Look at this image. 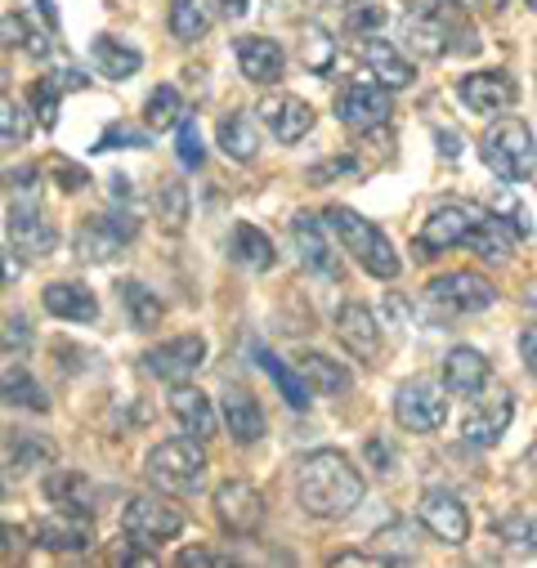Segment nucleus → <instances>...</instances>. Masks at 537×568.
<instances>
[{"instance_id":"36","label":"nucleus","mask_w":537,"mask_h":568,"mask_svg":"<svg viewBox=\"0 0 537 568\" xmlns=\"http://www.w3.org/2000/svg\"><path fill=\"white\" fill-rule=\"evenodd\" d=\"M68 85H81V77H77V72H59V77H45V81L32 85V108H37V121H41V125L54 130V121H59V94H63Z\"/></svg>"},{"instance_id":"50","label":"nucleus","mask_w":537,"mask_h":568,"mask_svg":"<svg viewBox=\"0 0 537 568\" xmlns=\"http://www.w3.org/2000/svg\"><path fill=\"white\" fill-rule=\"evenodd\" d=\"M519 358H524V367L537 376V327H524V332H519Z\"/></svg>"},{"instance_id":"33","label":"nucleus","mask_w":537,"mask_h":568,"mask_svg":"<svg viewBox=\"0 0 537 568\" xmlns=\"http://www.w3.org/2000/svg\"><path fill=\"white\" fill-rule=\"evenodd\" d=\"M260 367L274 376V385H278V394L287 398V407H296V412L310 407V385H305V372H301V367L292 372L278 354H268V349H260Z\"/></svg>"},{"instance_id":"61","label":"nucleus","mask_w":537,"mask_h":568,"mask_svg":"<svg viewBox=\"0 0 537 568\" xmlns=\"http://www.w3.org/2000/svg\"><path fill=\"white\" fill-rule=\"evenodd\" d=\"M524 6H528V10H537V0H524Z\"/></svg>"},{"instance_id":"23","label":"nucleus","mask_w":537,"mask_h":568,"mask_svg":"<svg viewBox=\"0 0 537 568\" xmlns=\"http://www.w3.org/2000/svg\"><path fill=\"white\" fill-rule=\"evenodd\" d=\"M488 376H493V367H488V358L479 349H470V345L448 349V358H444V385L453 394H484Z\"/></svg>"},{"instance_id":"58","label":"nucleus","mask_w":537,"mask_h":568,"mask_svg":"<svg viewBox=\"0 0 537 568\" xmlns=\"http://www.w3.org/2000/svg\"><path fill=\"white\" fill-rule=\"evenodd\" d=\"M220 10H224L229 19H237V14H246V0H220Z\"/></svg>"},{"instance_id":"13","label":"nucleus","mask_w":537,"mask_h":568,"mask_svg":"<svg viewBox=\"0 0 537 568\" xmlns=\"http://www.w3.org/2000/svg\"><path fill=\"white\" fill-rule=\"evenodd\" d=\"M417 515H422V524H426L444 546H466V537H470V515H466V506L457 501V493H448V488H426Z\"/></svg>"},{"instance_id":"19","label":"nucleus","mask_w":537,"mask_h":568,"mask_svg":"<svg viewBox=\"0 0 537 568\" xmlns=\"http://www.w3.org/2000/svg\"><path fill=\"white\" fill-rule=\"evenodd\" d=\"M202 358H206V341L202 336H175V341H166V345H158V349L144 354L149 372L162 376V381H171V385L189 381L202 367Z\"/></svg>"},{"instance_id":"22","label":"nucleus","mask_w":537,"mask_h":568,"mask_svg":"<svg viewBox=\"0 0 537 568\" xmlns=\"http://www.w3.org/2000/svg\"><path fill=\"white\" fill-rule=\"evenodd\" d=\"M358 63L385 85V90H403V85H413V63L403 59L389 41H381L376 32L358 41Z\"/></svg>"},{"instance_id":"45","label":"nucleus","mask_w":537,"mask_h":568,"mask_svg":"<svg viewBox=\"0 0 537 568\" xmlns=\"http://www.w3.org/2000/svg\"><path fill=\"white\" fill-rule=\"evenodd\" d=\"M37 462H54V448L41 444L37 435H19V439H10V466L28 470V466H37Z\"/></svg>"},{"instance_id":"9","label":"nucleus","mask_w":537,"mask_h":568,"mask_svg":"<svg viewBox=\"0 0 537 568\" xmlns=\"http://www.w3.org/2000/svg\"><path fill=\"white\" fill-rule=\"evenodd\" d=\"M180 528H184V515H180L171 501H162V497H134V501L121 510V532L134 537L140 546H162V541H171Z\"/></svg>"},{"instance_id":"37","label":"nucleus","mask_w":537,"mask_h":568,"mask_svg":"<svg viewBox=\"0 0 537 568\" xmlns=\"http://www.w3.org/2000/svg\"><path fill=\"white\" fill-rule=\"evenodd\" d=\"M158 215H162V229L166 233H180L184 220H189V189L180 180H162L158 184Z\"/></svg>"},{"instance_id":"53","label":"nucleus","mask_w":537,"mask_h":568,"mask_svg":"<svg viewBox=\"0 0 537 568\" xmlns=\"http://www.w3.org/2000/svg\"><path fill=\"white\" fill-rule=\"evenodd\" d=\"M32 341V332H28V318H10L6 323V345L14 349V345H28Z\"/></svg>"},{"instance_id":"44","label":"nucleus","mask_w":537,"mask_h":568,"mask_svg":"<svg viewBox=\"0 0 537 568\" xmlns=\"http://www.w3.org/2000/svg\"><path fill=\"white\" fill-rule=\"evenodd\" d=\"M6 37H10V45H23V50H28V54H37V59H45V54H50L45 32L28 28V19H19V14H6Z\"/></svg>"},{"instance_id":"51","label":"nucleus","mask_w":537,"mask_h":568,"mask_svg":"<svg viewBox=\"0 0 537 568\" xmlns=\"http://www.w3.org/2000/svg\"><path fill=\"white\" fill-rule=\"evenodd\" d=\"M180 564H184V568H193V564H233V555H215V550H184V555H180Z\"/></svg>"},{"instance_id":"4","label":"nucleus","mask_w":537,"mask_h":568,"mask_svg":"<svg viewBox=\"0 0 537 568\" xmlns=\"http://www.w3.org/2000/svg\"><path fill=\"white\" fill-rule=\"evenodd\" d=\"M144 475L162 493H193L206 475L202 439H166L144 457Z\"/></svg>"},{"instance_id":"60","label":"nucleus","mask_w":537,"mask_h":568,"mask_svg":"<svg viewBox=\"0 0 537 568\" xmlns=\"http://www.w3.org/2000/svg\"><path fill=\"white\" fill-rule=\"evenodd\" d=\"M528 546H533V550H537V524H533V528H528Z\"/></svg>"},{"instance_id":"15","label":"nucleus","mask_w":537,"mask_h":568,"mask_svg":"<svg viewBox=\"0 0 537 568\" xmlns=\"http://www.w3.org/2000/svg\"><path fill=\"white\" fill-rule=\"evenodd\" d=\"M510 416H515V394H510L506 385H497L484 403L470 407V416H466V425H462V435H466L470 448H493V444L506 435Z\"/></svg>"},{"instance_id":"39","label":"nucleus","mask_w":537,"mask_h":568,"mask_svg":"<svg viewBox=\"0 0 537 568\" xmlns=\"http://www.w3.org/2000/svg\"><path fill=\"white\" fill-rule=\"evenodd\" d=\"M144 116H149L153 130H171V125H180V121H184V99H180V90H175V85H158V90L149 94Z\"/></svg>"},{"instance_id":"34","label":"nucleus","mask_w":537,"mask_h":568,"mask_svg":"<svg viewBox=\"0 0 537 568\" xmlns=\"http://www.w3.org/2000/svg\"><path fill=\"white\" fill-rule=\"evenodd\" d=\"M121 305L130 310V323L140 327V332H149V327H158L162 323V301L144 287V282H121Z\"/></svg>"},{"instance_id":"21","label":"nucleus","mask_w":537,"mask_h":568,"mask_svg":"<svg viewBox=\"0 0 537 568\" xmlns=\"http://www.w3.org/2000/svg\"><path fill=\"white\" fill-rule=\"evenodd\" d=\"M233 54H237V68L246 81L255 85H274L287 68V54L278 41H268V37H237L233 41Z\"/></svg>"},{"instance_id":"12","label":"nucleus","mask_w":537,"mask_h":568,"mask_svg":"<svg viewBox=\"0 0 537 568\" xmlns=\"http://www.w3.org/2000/svg\"><path fill=\"white\" fill-rule=\"evenodd\" d=\"M10 242L23 251V255H50L54 246H59V229L41 215V206H37V193H23V197H14L10 202Z\"/></svg>"},{"instance_id":"28","label":"nucleus","mask_w":537,"mask_h":568,"mask_svg":"<svg viewBox=\"0 0 537 568\" xmlns=\"http://www.w3.org/2000/svg\"><path fill=\"white\" fill-rule=\"evenodd\" d=\"M301 372H305V381L318 389V394H327V398H341V394H349V385H354V376H349V367L345 363H336V358H327V354H301V363H296Z\"/></svg>"},{"instance_id":"7","label":"nucleus","mask_w":537,"mask_h":568,"mask_svg":"<svg viewBox=\"0 0 537 568\" xmlns=\"http://www.w3.org/2000/svg\"><path fill=\"white\" fill-rule=\"evenodd\" d=\"M426 301H430L439 314L462 318V314H484V310L497 301V292L488 287L479 273H444V277H435L430 287H426Z\"/></svg>"},{"instance_id":"35","label":"nucleus","mask_w":537,"mask_h":568,"mask_svg":"<svg viewBox=\"0 0 537 568\" xmlns=\"http://www.w3.org/2000/svg\"><path fill=\"white\" fill-rule=\"evenodd\" d=\"M171 37L175 41H184V45H193V41H202L206 37V28H211V14L197 6V0H171Z\"/></svg>"},{"instance_id":"59","label":"nucleus","mask_w":537,"mask_h":568,"mask_svg":"<svg viewBox=\"0 0 537 568\" xmlns=\"http://www.w3.org/2000/svg\"><path fill=\"white\" fill-rule=\"evenodd\" d=\"M310 6H327L332 10V6H349V0H310Z\"/></svg>"},{"instance_id":"17","label":"nucleus","mask_w":537,"mask_h":568,"mask_svg":"<svg viewBox=\"0 0 537 568\" xmlns=\"http://www.w3.org/2000/svg\"><path fill=\"white\" fill-rule=\"evenodd\" d=\"M32 532H37V541H41L45 550H85V546L94 541V519H90V510H68V506H59L54 515H41V519L32 524Z\"/></svg>"},{"instance_id":"1","label":"nucleus","mask_w":537,"mask_h":568,"mask_svg":"<svg viewBox=\"0 0 537 568\" xmlns=\"http://www.w3.org/2000/svg\"><path fill=\"white\" fill-rule=\"evenodd\" d=\"M296 497L314 519H345L363 501V479L345 453L318 448L296 466Z\"/></svg>"},{"instance_id":"32","label":"nucleus","mask_w":537,"mask_h":568,"mask_svg":"<svg viewBox=\"0 0 537 568\" xmlns=\"http://www.w3.org/2000/svg\"><path fill=\"white\" fill-rule=\"evenodd\" d=\"M45 497H50L54 506H68V510H90V506H94V488H90V479L77 475V470H54V475L45 479Z\"/></svg>"},{"instance_id":"43","label":"nucleus","mask_w":537,"mask_h":568,"mask_svg":"<svg viewBox=\"0 0 537 568\" xmlns=\"http://www.w3.org/2000/svg\"><path fill=\"white\" fill-rule=\"evenodd\" d=\"M149 149V130H140V125H125V121H112L108 130H103V139L94 144V153H108V149Z\"/></svg>"},{"instance_id":"57","label":"nucleus","mask_w":537,"mask_h":568,"mask_svg":"<svg viewBox=\"0 0 537 568\" xmlns=\"http://www.w3.org/2000/svg\"><path fill=\"white\" fill-rule=\"evenodd\" d=\"M367 457H372V462H381V466L389 462V453H385V444H381V439H367Z\"/></svg>"},{"instance_id":"6","label":"nucleus","mask_w":537,"mask_h":568,"mask_svg":"<svg viewBox=\"0 0 537 568\" xmlns=\"http://www.w3.org/2000/svg\"><path fill=\"white\" fill-rule=\"evenodd\" d=\"M394 420L403 425V430H413V435H435L439 425L448 420V398H444V389L430 385V381L398 385V394H394Z\"/></svg>"},{"instance_id":"20","label":"nucleus","mask_w":537,"mask_h":568,"mask_svg":"<svg viewBox=\"0 0 537 568\" xmlns=\"http://www.w3.org/2000/svg\"><path fill=\"white\" fill-rule=\"evenodd\" d=\"M336 336L358 363H376L381 354V323L367 305H341L336 310Z\"/></svg>"},{"instance_id":"48","label":"nucleus","mask_w":537,"mask_h":568,"mask_svg":"<svg viewBox=\"0 0 537 568\" xmlns=\"http://www.w3.org/2000/svg\"><path fill=\"white\" fill-rule=\"evenodd\" d=\"M488 211H493V215H497L515 237H528V215H524V206H519L510 193H497V197L488 202Z\"/></svg>"},{"instance_id":"27","label":"nucleus","mask_w":537,"mask_h":568,"mask_svg":"<svg viewBox=\"0 0 537 568\" xmlns=\"http://www.w3.org/2000/svg\"><path fill=\"white\" fill-rule=\"evenodd\" d=\"M229 255L242 264V268H255V273H264V268H274V242H268V233H260L255 224H233V233H229Z\"/></svg>"},{"instance_id":"14","label":"nucleus","mask_w":537,"mask_h":568,"mask_svg":"<svg viewBox=\"0 0 537 568\" xmlns=\"http://www.w3.org/2000/svg\"><path fill=\"white\" fill-rule=\"evenodd\" d=\"M457 94H462V103L470 112H484V116H501V112H510L519 103L515 77H506L497 68L493 72H475V77H462L457 81Z\"/></svg>"},{"instance_id":"47","label":"nucleus","mask_w":537,"mask_h":568,"mask_svg":"<svg viewBox=\"0 0 537 568\" xmlns=\"http://www.w3.org/2000/svg\"><path fill=\"white\" fill-rule=\"evenodd\" d=\"M180 162L189 166V171H197L202 166V158H206V149H202V130H197V121L193 116H184L180 125Z\"/></svg>"},{"instance_id":"56","label":"nucleus","mask_w":537,"mask_h":568,"mask_svg":"<svg viewBox=\"0 0 537 568\" xmlns=\"http://www.w3.org/2000/svg\"><path fill=\"white\" fill-rule=\"evenodd\" d=\"M524 475H528V484H533V493H537V448H528V457H524Z\"/></svg>"},{"instance_id":"46","label":"nucleus","mask_w":537,"mask_h":568,"mask_svg":"<svg viewBox=\"0 0 537 568\" xmlns=\"http://www.w3.org/2000/svg\"><path fill=\"white\" fill-rule=\"evenodd\" d=\"M28 116H23V108L14 103V99H6L0 103V134H6V149H19L23 139H28Z\"/></svg>"},{"instance_id":"38","label":"nucleus","mask_w":537,"mask_h":568,"mask_svg":"<svg viewBox=\"0 0 537 568\" xmlns=\"http://www.w3.org/2000/svg\"><path fill=\"white\" fill-rule=\"evenodd\" d=\"M301 59H305V68L314 77H323L332 68V59H336V41L318 23H305V32H301Z\"/></svg>"},{"instance_id":"54","label":"nucleus","mask_w":537,"mask_h":568,"mask_svg":"<svg viewBox=\"0 0 537 568\" xmlns=\"http://www.w3.org/2000/svg\"><path fill=\"white\" fill-rule=\"evenodd\" d=\"M376 559H381V555H358V550H341V555H336L332 564L341 568V564H376Z\"/></svg>"},{"instance_id":"52","label":"nucleus","mask_w":537,"mask_h":568,"mask_svg":"<svg viewBox=\"0 0 537 568\" xmlns=\"http://www.w3.org/2000/svg\"><path fill=\"white\" fill-rule=\"evenodd\" d=\"M134 546H140V541H134V537H130L125 546H116V555H112V559H116V564H153V555H144V550H134Z\"/></svg>"},{"instance_id":"2","label":"nucleus","mask_w":537,"mask_h":568,"mask_svg":"<svg viewBox=\"0 0 537 568\" xmlns=\"http://www.w3.org/2000/svg\"><path fill=\"white\" fill-rule=\"evenodd\" d=\"M484 162L497 180L506 184H519L537 171V149H533V130L519 121V116H497L488 130H484Z\"/></svg>"},{"instance_id":"55","label":"nucleus","mask_w":537,"mask_h":568,"mask_svg":"<svg viewBox=\"0 0 537 568\" xmlns=\"http://www.w3.org/2000/svg\"><path fill=\"white\" fill-rule=\"evenodd\" d=\"M444 6H479V10H488V14H497L506 0H444Z\"/></svg>"},{"instance_id":"29","label":"nucleus","mask_w":537,"mask_h":568,"mask_svg":"<svg viewBox=\"0 0 537 568\" xmlns=\"http://www.w3.org/2000/svg\"><path fill=\"white\" fill-rule=\"evenodd\" d=\"M90 63L99 68V77H112V81H121V77H134L140 72V50H130L125 41H116V37H94V45H90Z\"/></svg>"},{"instance_id":"26","label":"nucleus","mask_w":537,"mask_h":568,"mask_svg":"<svg viewBox=\"0 0 537 568\" xmlns=\"http://www.w3.org/2000/svg\"><path fill=\"white\" fill-rule=\"evenodd\" d=\"M224 425H229V435H233L242 448L260 444V439H264V412H260L255 394L229 389V394H224Z\"/></svg>"},{"instance_id":"24","label":"nucleus","mask_w":537,"mask_h":568,"mask_svg":"<svg viewBox=\"0 0 537 568\" xmlns=\"http://www.w3.org/2000/svg\"><path fill=\"white\" fill-rule=\"evenodd\" d=\"M41 305L54 318H68V323H94L99 318V301H94L90 287H81V282H50Z\"/></svg>"},{"instance_id":"3","label":"nucleus","mask_w":537,"mask_h":568,"mask_svg":"<svg viewBox=\"0 0 537 568\" xmlns=\"http://www.w3.org/2000/svg\"><path fill=\"white\" fill-rule=\"evenodd\" d=\"M327 224H332V233L341 237V246L372 273V277H398V255H394V246L385 242V233L376 229V224H367L358 211H349V206H332L327 211Z\"/></svg>"},{"instance_id":"11","label":"nucleus","mask_w":537,"mask_h":568,"mask_svg":"<svg viewBox=\"0 0 537 568\" xmlns=\"http://www.w3.org/2000/svg\"><path fill=\"white\" fill-rule=\"evenodd\" d=\"M215 519L233 537H251L264 524V497H260V488L246 484V479H224L215 488Z\"/></svg>"},{"instance_id":"49","label":"nucleus","mask_w":537,"mask_h":568,"mask_svg":"<svg viewBox=\"0 0 537 568\" xmlns=\"http://www.w3.org/2000/svg\"><path fill=\"white\" fill-rule=\"evenodd\" d=\"M50 171H54V180H59V189H63V193H77V189H85V184H90V175H85L81 166L63 162V158H54V166H50Z\"/></svg>"},{"instance_id":"8","label":"nucleus","mask_w":537,"mask_h":568,"mask_svg":"<svg viewBox=\"0 0 537 568\" xmlns=\"http://www.w3.org/2000/svg\"><path fill=\"white\" fill-rule=\"evenodd\" d=\"M479 220H484V211H475V206H466V202H453V206L430 211V220H426L422 233H417V255L430 260V255H439V251L466 246Z\"/></svg>"},{"instance_id":"30","label":"nucleus","mask_w":537,"mask_h":568,"mask_svg":"<svg viewBox=\"0 0 537 568\" xmlns=\"http://www.w3.org/2000/svg\"><path fill=\"white\" fill-rule=\"evenodd\" d=\"M220 149H224L229 162H251L260 153V134H255L246 112H233V116L220 121Z\"/></svg>"},{"instance_id":"5","label":"nucleus","mask_w":537,"mask_h":568,"mask_svg":"<svg viewBox=\"0 0 537 568\" xmlns=\"http://www.w3.org/2000/svg\"><path fill=\"white\" fill-rule=\"evenodd\" d=\"M134 233H140V220H134L130 211H125V215H121V211H108V215H90V220L77 229L72 246H77V255H81L85 264H108V260L121 255L125 242H134Z\"/></svg>"},{"instance_id":"16","label":"nucleus","mask_w":537,"mask_h":568,"mask_svg":"<svg viewBox=\"0 0 537 568\" xmlns=\"http://www.w3.org/2000/svg\"><path fill=\"white\" fill-rule=\"evenodd\" d=\"M332 233V224H327V215L318 220V215H296L292 220V237H296V246H301V260H305V268H314L318 277H341V255H336V242L327 237Z\"/></svg>"},{"instance_id":"41","label":"nucleus","mask_w":537,"mask_h":568,"mask_svg":"<svg viewBox=\"0 0 537 568\" xmlns=\"http://www.w3.org/2000/svg\"><path fill=\"white\" fill-rule=\"evenodd\" d=\"M413 541H417L413 524H389V528L376 532V555L381 559H394V564H408L413 559Z\"/></svg>"},{"instance_id":"40","label":"nucleus","mask_w":537,"mask_h":568,"mask_svg":"<svg viewBox=\"0 0 537 568\" xmlns=\"http://www.w3.org/2000/svg\"><path fill=\"white\" fill-rule=\"evenodd\" d=\"M6 403H14V407H32V412H45L50 407V398H45V389L23 372V367H6Z\"/></svg>"},{"instance_id":"25","label":"nucleus","mask_w":537,"mask_h":568,"mask_svg":"<svg viewBox=\"0 0 537 568\" xmlns=\"http://www.w3.org/2000/svg\"><path fill=\"white\" fill-rule=\"evenodd\" d=\"M171 412H175V420L184 425V435H193V439H211L215 435V412H211V398L202 394V389H193L189 381H180L175 385V394H171Z\"/></svg>"},{"instance_id":"10","label":"nucleus","mask_w":537,"mask_h":568,"mask_svg":"<svg viewBox=\"0 0 537 568\" xmlns=\"http://www.w3.org/2000/svg\"><path fill=\"white\" fill-rule=\"evenodd\" d=\"M389 94H385V85L376 81V85H367V81H354V85H341V94H336V116L354 130V134H372V130H381V125H389Z\"/></svg>"},{"instance_id":"18","label":"nucleus","mask_w":537,"mask_h":568,"mask_svg":"<svg viewBox=\"0 0 537 568\" xmlns=\"http://www.w3.org/2000/svg\"><path fill=\"white\" fill-rule=\"evenodd\" d=\"M255 112L268 125V134L283 139V144H301V139L314 130V108L305 99H296V94H268Z\"/></svg>"},{"instance_id":"31","label":"nucleus","mask_w":537,"mask_h":568,"mask_svg":"<svg viewBox=\"0 0 537 568\" xmlns=\"http://www.w3.org/2000/svg\"><path fill=\"white\" fill-rule=\"evenodd\" d=\"M510 242H515V233L493 215V211H484V220L475 224V233H470V251L479 255V260H488V264H501L506 255H510Z\"/></svg>"},{"instance_id":"42","label":"nucleus","mask_w":537,"mask_h":568,"mask_svg":"<svg viewBox=\"0 0 537 568\" xmlns=\"http://www.w3.org/2000/svg\"><path fill=\"white\" fill-rule=\"evenodd\" d=\"M381 23H385V10L376 6V0H349L345 6V28L354 37H372Z\"/></svg>"}]
</instances>
